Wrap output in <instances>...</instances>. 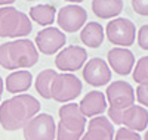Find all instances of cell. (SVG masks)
Segmentation results:
<instances>
[{
  "label": "cell",
  "instance_id": "cell-10",
  "mask_svg": "<svg viewBox=\"0 0 148 140\" xmlns=\"http://www.w3.org/2000/svg\"><path fill=\"white\" fill-rule=\"evenodd\" d=\"M88 60V52L80 46H67L59 50V53L55 58L56 69L62 72H74L83 68Z\"/></svg>",
  "mask_w": 148,
  "mask_h": 140
},
{
  "label": "cell",
  "instance_id": "cell-24",
  "mask_svg": "<svg viewBox=\"0 0 148 140\" xmlns=\"http://www.w3.org/2000/svg\"><path fill=\"white\" fill-rule=\"evenodd\" d=\"M114 140H142L139 133L136 131H132L126 127H121L114 133Z\"/></svg>",
  "mask_w": 148,
  "mask_h": 140
},
{
  "label": "cell",
  "instance_id": "cell-15",
  "mask_svg": "<svg viewBox=\"0 0 148 140\" xmlns=\"http://www.w3.org/2000/svg\"><path fill=\"white\" fill-rule=\"evenodd\" d=\"M120 125H125L132 131H144L148 127V111L141 105H132L121 112Z\"/></svg>",
  "mask_w": 148,
  "mask_h": 140
},
{
  "label": "cell",
  "instance_id": "cell-4",
  "mask_svg": "<svg viewBox=\"0 0 148 140\" xmlns=\"http://www.w3.org/2000/svg\"><path fill=\"white\" fill-rule=\"evenodd\" d=\"M105 99L108 105L107 118L111 121V124L120 125L121 112L135 105V90L126 81H113L107 87Z\"/></svg>",
  "mask_w": 148,
  "mask_h": 140
},
{
  "label": "cell",
  "instance_id": "cell-8",
  "mask_svg": "<svg viewBox=\"0 0 148 140\" xmlns=\"http://www.w3.org/2000/svg\"><path fill=\"white\" fill-rule=\"evenodd\" d=\"M105 35L111 44L127 49L135 43L136 27L129 18H114L107 24Z\"/></svg>",
  "mask_w": 148,
  "mask_h": 140
},
{
  "label": "cell",
  "instance_id": "cell-6",
  "mask_svg": "<svg viewBox=\"0 0 148 140\" xmlns=\"http://www.w3.org/2000/svg\"><path fill=\"white\" fill-rule=\"evenodd\" d=\"M82 90L83 84L79 80V77H76L71 72H56L51 86V96L59 103H67V102H71L77 96H80Z\"/></svg>",
  "mask_w": 148,
  "mask_h": 140
},
{
  "label": "cell",
  "instance_id": "cell-18",
  "mask_svg": "<svg viewBox=\"0 0 148 140\" xmlns=\"http://www.w3.org/2000/svg\"><path fill=\"white\" fill-rule=\"evenodd\" d=\"M104 39H105V33L99 22H92V21L86 22L80 31L82 43L90 49H98L104 43Z\"/></svg>",
  "mask_w": 148,
  "mask_h": 140
},
{
  "label": "cell",
  "instance_id": "cell-31",
  "mask_svg": "<svg viewBox=\"0 0 148 140\" xmlns=\"http://www.w3.org/2000/svg\"><path fill=\"white\" fill-rule=\"evenodd\" d=\"M27 2H36V0H27Z\"/></svg>",
  "mask_w": 148,
  "mask_h": 140
},
{
  "label": "cell",
  "instance_id": "cell-12",
  "mask_svg": "<svg viewBox=\"0 0 148 140\" xmlns=\"http://www.w3.org/2000/svg\"><path fill=\"white\" fill-rule=\"evenodd\" d=\"M83 78L89 86L102 87L111 81V69L101 58H92L83 65Z\"/></svg>",
  "mask_w": 148,
  "mask_h": 140
},
{
  "label": "cell",
  "instance_id": "cell-23",
  "mask_svg": "<svg viewBox=\"0 0 148 140\" xmlns=\"http://www.w3.org/2000/svg\"><path fill=\"white\" fill-rule=\"evenodd\" d=\"M135 99L144 108H148V83H139L135 92Z\"/></svg>",
  "mask_w": 148,
  "mask_h": 140
},
{
  "label": "cell",
  "instance_id": "cell-25",
  "mask_svg": "<svg viewBox=\"0 0 148 140\" xmlns=\"http://www.w3.org/2000/svg\"><path fill=\"white\" fill-rule=\"evenodd\" d=\"M132 7L141 16H148V0H132Z\"/></svg>",
  "mask_w": 148,
  "mask_h": 140
},
{
  "label": "cell",
  "instance_id": "cell-9",
  "mask_svg": "<svg viewBox=\"0 0 148 140\" xmlns=\"http://www.w3.org/2000/svg\"><path fill=\"white\" fill-rule=\"evenodd\" d=\"M56 22L62 33H77L88 22V12L79 5H67L58 10Z\"/></svg>",
  "mask_w": 148,
  "mask_h": 140
},
{
  "label": "cell",
  "instance_id": "cell-7",
  "mask_svg": "<svg viewBox=\"0 0 148 140\" xmlns=\"http://www.w3.org/2000/svg\"><path fill=\"white\" fill-rule=\"evenodd\" d=\"M25 140H55L56 124L51 113H37L22 127Z\"/></svg>",
  "mask_w": 148,
  "mask_h": 140
},
{
  "label": "cell",
  "instance_id": "cell-27",
  "mask_svg": "<svg viewBox=\"0 0 148 140\" xmlns=\"http://www.w3.org/2000/svg\"><path fill=\"white\" fill-rule=\"evenodd\" d=\"M16 0H0V7L2 6H10L12 3H15Z\"/></svg>",
  "mask_w": 148,
  "mask_h": 140
},
{
  "label": "cell",
  "instance_id": "cell-19",
  "mask_svg": "<svg viewBox=\"0 0 148 140\" xmlns=\"http://www.w3.org/2000/svg\"><path fill=\"white\" fill-rule=\"evenodd\" d=\"M123 10V0H92V12L101 19H114Z\"/></svg>",
  "mask_w": 148,
  "mask_h": 140
},
{
  "label": "cell",
  "instance_id": "cell-28",
  "mask_svg": "<svg viewBox=\"0 0 148 140\" xmlns=\"http://www.w3.org/2000/svg\"><path fill=\"white\" fill-rule=\"evenodd\" d=\"M3 88H5V84H3V78L0 77V100H2V94H3Z\"/></svg>",
  "mask_w": 148,
  "mask_h": 140
},
{
  "label": "cell",
  "instance_id": "cell-14",
  "mask_svg": "<svg viewBox=\"0 0 148 140\" xmlns=\"http://www.w3.org/2000/svg\"><path fill=\"white\" fill-rule=\"evenodd\" d=\"M80 140H114L113 124L107 117H93L86 124L84 134Z\"/></svg>",
  "mask_w": 148,
  "mask_h": 140
},
{
  "label": "cell",
  "instance_id": "cell-11",
  "mask_svg": "<svg viewBox=\"0 0 148 140\" xmlns=\"http://www.w3.org/2000/svg\"><path fill=\"white\" fill-rule=\"evenodd\" d=\"M67 43V35L59 28L55 27H47L42 31L37 33L34 46L36 49L42 52L43 55H53L59 52Z\"/></svg>",
  "mask_w": 148,
  "mask_h": 140
},
{
  "label": "cell",
  "instance_id": "cell-29",
  "mask_svg": "<svg viewBox=\"0 0 148 140\" xmlns=\"http://www.w3.org/2000/svg\"><path fill=\"white\" fill-rule=\"evenodd\" d=\"M64 2H70L71 5H79V3L84 2V0H64Z\"/></svg>",
  "mask_w": 148,
  "mask_h": 140
},
{
  "label": "cell",
  "instance_id": "cell-2",
  "mask_svg": "<svg viewBox=\"0 0 148 140\" xmlns=\"http://www.w3.org/2000/svg\"><path fill=\"white\" fill-rule=\"evenodd\" d=\"M39 62V50L28 39H16L0 44V67L5 69H25Z\"/></svg>",
  "mask_w": 148,
  "mask_h": 140
},
{
  "label": "cell",
  "instance_id": "cell-13",
  "mask_svg": "<svg viewBox=\"0 0 148 140\" xmlns=\"http://www.w3.org/2000/svg\"><path fill=\"white\" fill-rule=\"evenodd\" d=\"M108 67L119 75H129L135 67V55L126 47H113L107 55Z\"/></svg>",
  "mask_w": 148,
  "mask_h": 140
},
{
  "label": "cell",
  "instance_id": "cell-20",
  "mask_svg": "<svg viewBox=\"0 0 148 140\" xmlns=\"http://www.w3.org/2000/svg\"><path fill=\"white\" fill-rule=\"evenodd\" d=\"M33 22L42 25V27H47V25L53 24L55 18H56V9L53 5H36L30 9V16H28Z\"/></svg>",
  "mask_w": 148,
  "mask_h": 140
},
{
  "label": "cell",
  "instance_id": "cell-1",
  "mask_svg": "<svg viewBox=\"0 0 148 140\" xmlns=\"http://www.w3.org/2000/svg\"><path fill=\"white\" fill-rule=\"evenodd\" d=\"M40 102L31 94L21 93L0 103V124L6 131L21 130L40 112Z\"/></svg>",
  "mask_w": 148,
  "mask_h": 140
},
{
  "label": "cell",
  "instance_id": "cell-22",
  "mask_svg": "<svg viewBox=\"0 0 148 140\" xmlns=\"http://www.w3.org/2000/svg\"><path fill=\"white\" fill-rule=\"evenodd\" d=\"M133 81L139 83H148V56H142L138 59L136 65L132 69Z\"/></svg>",
  "mask_w": 148,
  "mask_h": 140
},
{
  "label": "cell",
  "instance_id": "cell-26",
  "mask_svg": "<svg viewBox=\"0 0 148 140\" xmlns=\"http://www.w3.org/2000/svg\"><path fill=\"white\" fill-rule=\"evenodd\" d=\"M138 46L142 50H148V24L142 25L138 31Z\"/></svg>",
  "mask_w": 148,
  "mask_h": 140
},
{
  "label": "cell",
  "instance_id": "cell-21",
  "mask_svg": "<svg viewBox=\"0 0 148 140\" xmlns=\"http://www.w3.org/2000/svg\"><path fill=\"white\" fill-rule=\"evenodd\" d=\"M55 75H56L55 69H43L36 77L34 87H36L37 93H39L43 99H47V100L52 99V96H51V86H52V81H53Z\"/></svg>",
  "mask_w": 148,
  "mask_h": 140
},
{
  "label": "cell",
  "instance_id": "cell-5",
  "mask_svg": "<svg viewBox=\"0 0 148 140\" xmlns=\"http://www.w3.org/2000/svg\"><path fill=\"white\" fill-rule=\"evenodd\" d=\"M33 31L27 14L14 6L0 7V37L2 39H22Z\"/></svg>",
  "mask_w": 148,
  "mask_h": 140
},
{
  "label": "cell",
  "instance_id": "cell-3",
  "mask_svg": "<svg viewBox=\"0 0 148 140\" xmlns=\"http://www.w3.org/2000/svg\"><path fill=\"white\" fill-rule=\"evenodd\" d=\"M59 122L55 140H80L84 134L88 118L82 115L77 103H65L59 108Z\"/></svg>",
  "mask_w": 148,
  "mask_h": 140
},
{
  "label": "cell",
  "instance_id": "cell-17",
  "mask_svg": "<svg viewBox=\"0 0 148 140\" xmlns=\"http://www.w3.org/2000/svg\"><path fill=\"white\" fill-rule=\"evenodd\" d=\"M3 84L9 93H14V94L25 93L27 90H30V87L33 84V75L27 69H18V71L10 72L6 77V80L3 81Z\"/></svg>",
  "mask_w": 148,
  "mask_h": 140
},
{
  "label": "cell",
  "instance_id": "cell-30",
  "mask_svg": "<svg viewBox=\"0 0 148 140\" xmlns=\"http://www.w3.org/2000/svg\"><path fill=\"white\" fill-rule=\"evenodd\" d=\"M144 140H148V130H147V133H145V136H144Z\"/></svg>",
  "mask_w": 148,
  "mask_h": 140
},
{
  "label": "cell",
  "instance_id": "cell-16",
  "mask_svg": "<svg viewBox=\"0 0 148 140\" xmlns=\"http://www.w3.org/2000/svg\"><path fill=\"white\" fill-rule=\"evenodd\" d=\"M79 109L82 115L86 118H93L101 115L107 109V99L105 94L101 93L99 90H92L86 94L79 103Z\"/></svg>",
  "mask_w": 148,
  "mask_h": 140
}]
</instances>
